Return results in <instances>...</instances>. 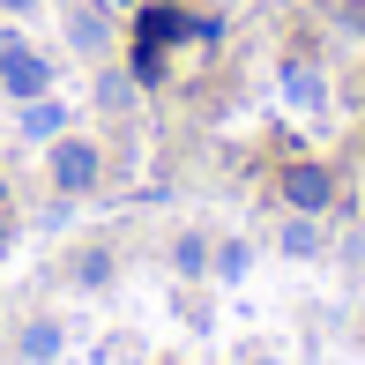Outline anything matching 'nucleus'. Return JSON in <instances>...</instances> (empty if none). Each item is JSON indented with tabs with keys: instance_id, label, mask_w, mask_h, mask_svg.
I'll return each mask as SVG.
<instances>
[{
	"instance_id": "f03ea898",
	"label": "nucleus",
	"mask_w": 365,
	"mask_h": 365,
	"mask_svg": "<svg viewBox=\"0 0 365 365\" xmlns=\"http://www.w3.org/2000/svg\"><path fill=\"white\" fill-rule=\"evenodd\" d=\"M45 172H53V187H60V194H90V187H97V172H105V149L82 142V135H60V142H53V157H45Z\"/></svg>"
},
{
	"instance_id": "9d476101",
	"label": "nucleus",
	"mask_w": 365,
	"mask_h": 365,
	"mask_svg": "<svg viewBox=\"0 0 365 365\" xmlns=\"http://www.w3.org/2000/svg\"><path fill=\"white\" fill-rule=\"evenodd\" d=\"M284 254H321V231H313L306 217H298V224H284Z\"/></svg>"
},
{
	"instance_id": "6e6552de",
	"label": "nucleus",
	"mask_w": 365,
	"mask_h": 365,
	"mask_svg": "<svg viewBox=\"0 0 365 365\" xmlns=\"http://www.w3.org/2000/svg\"><path fill=\"white\" fill-rule=\"evenodd\" d=\"M23 358H30V365H53V358H60V321H30V328H23Z\"/></svg>"
},
{
	"instance_id": "f3484780",
	"label": "nucleus",
	"mask_w": 365,
	"mask_h": 365,
	"mask_svg": "<svg viewBox=\"0 0 365 365\" xmlns=\"http://www.w3.org/2000/svg\"><path fill=\"white\" fill-rule=\"evenodd\" d=\"M261 365H276V358H261Z\"/></svg>"
},
{
	"instance_id": "ddd939ff",
	"label": "nucleus",
	"mask_w": 365,
	"mask_h": 365,
	"mask_svg": "<svg viewBox=\"0 0 365 365\" xmlns=\"http://www.w3.org/2000/svg\"><path fill=\"white\" fill-rule=\"evenodd\" d=\"M75 276H82V284H105V276H112V254H82Z\"/></svg>"
},
{
	"instance_id": "7ed1b4c3",
	"label": "nucleus",
	"mask_w": 365,
	"mask_h": 365,
	"mask_svg": "<svg viewBox=\"0 0 365 365\" xmlns=\"http://www.w3.org/2000/svg\"><path fill=\"white\" fill-rule=\"evenodd\" d=\"M179 38H217V23H194V15H179V8H164V0H149L142 23H135V53H164V45H179Z\"/></svg>"
},
{
	"instance_id": "9b49d317",
	"label": "nucleus",
	"mask_w": 365,
	"mask_h": 365,
	"mask_svg": "<svg viewBox=\"0 0 365 365\" xmlns=\"http://www.w3.org/2000/svg\"><path fill=\"white\" fill-rule=\"evenodd\" d=\"M97 97H105L112 112H127V105H135V82H127V75H105V82H97Z\"/></svg>"
},
{
	"instance_id": "0eeeda50",
	"label": "nucleus",
	"mask_w": 365,
	"mask_h": 365,
	"mask_svg": "<svg viewBox=\"0 0 365 365\" xmlns=\"http://www.w3.org/2000/svg\"><path fill=\"white\" fill-rule=\"evenodd\" d=\"M68 38L82 45V53H105V38H112V30H105V8H75L68 15Z\"/></svg>"
},
{
	"instance_id": "1a4fd4ad",
	"label": "nucleus",
	"mask_w": 365,
	"mask_h": 365,
	"mask_svg": "<svg viewBox=\"0 0 365 365\" xmlns=\"http://www.w3.org/2000/svg\"><path fill=\"white\" fill-rule=\"evenodd\" d=\"M172 261H179V276H202V269H209L217 254H209V239H202V231H187V239L172 246Z\"/></svg>"
},
{
	"instance_id": "39448f33",
	"label": "nucleus",
	"mask_w": 365,
	"mask_h": 365,
	"mask_svg": "<svg viewBox=\"0 0 365 365\" xmlns=\"http://www.w3.org/2000/svg\"><path fill=\"white\" fill-rule=\"evenodd\" d=\"M284 97H291L298 112H321L328 105V75L313 68V60H284Z\"/></svg>"
},
{
	"instance_id": "2eb2a0df",
	"label": "nucleus",
	"mask_w": 365,
	"mask_h": 365,
	"mask_svg": "<svg viewBox=\"0 0 365 365\" xmlns=\"http://www.w3.org/2000/svg\"><path fill=\"white\" fill-rule=\"evenodd\" d=\"M105 8H142V0H105Z\"/></svg>"
},
{
	"instance_id": "423d86ee",
	"label": "nucleus",
	"mask_w": 365,
	"mask_h": 365,
	"mask_svg": "<svg viewBox=\"0 0 365 365\" xmlns=\"http://www.w3.org/2000/svg\"><path fill=\"white\" fill-rule=\"evenodd\" d=\"M23 135L30 142H60V135H68V105H60L53 90H45V97H23Z\"/></svg>"
},
{
	"instance_id": "20e7f679",
	"label": "nucleus",
	"mask_w": 365,
	"mask_h": 365,
	"mask_svg": "<svg viewBox=\"0 0 365 365\" xmlns=\"http://www.w3.org/2000/svg\"><path fill=\"white\" fill-rule=\"evenodd\" d=\"M284 202L298 209V217H321V209L336 202V179H328L321 164H291L284 172Z\"/></svg>"
},
{
	"instance_id": "dca6fc26",
	"label": "nucleus",
	"mask_w": 365,
	"mask_h": 365,
	"mask_svg": "<svg viewBox=\"0 0 365 365\" xmlns=\"http://www.w3.org/2000/svg\"><path fill=\"white\" fill-rule=\"evenodd\" d=\"M0 239H8V217H0Z\"/></svg>"
},
{
	"instance_id": "f257e3e1",
	"label": "nucleus",
	"mask_w": 365,
	"mask_h": 365,
	"mask_svg": "<svg viewBox=\"0 0 365 365\" xmlns=\"http://www.w3.org/2000/svg\"><path fill=\"white\" fill-rule=\"evenodd\" d=\"M0 90H8L15 105H23V97H45V90H53V60H45V53H30L15 30H0Z\"/></svg>"
},
{
	"instance_id": "f8f14e48",
	"label": "nucleus",
	"mask_w": 365,
	"mask_h": 365,
	"mask_svg": "<svg viewBox=\"0 0 365 365\" xmlns=\"http://www.w3.org/2000/svg\"><path fill=\"white\" fill-rule=\"evenodd\" d=\"M246 261H254V254H246L239 239H231V246H217V276H246Z\"/></svg>"
},
{
	"instance_id": "4468645a",
	"label": "nucleus",
	"mask_w": 365,
	"mask_h": 365,
	"mask_svg": "<svg viewBox=\"0 0 365 365\" xmlns=\"http://www.w3.org/2000/svg\"><path fill=\"white\" fill-rule=\"evenodd\" d=\"M0 8H8V15H30V8H45V0H0Z\"/></svg>"
}]
</instances>
